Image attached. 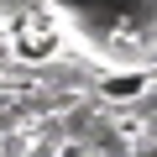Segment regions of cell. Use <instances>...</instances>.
Returning <instances> with one entry per match:
<instances>
[{
    "label": "cell",
    "instance_id": "6da1fadb",
    "mask_svg": "<svg viewBox=\"0 0 157 157\" xmlns=\"http://www.w3.org/2000/svg\"><path fill=\"white\" fill-rule=\"evenodd\" d=\"M136 84H141V78H121V84H115V78H110L105 89H110V100H131V89H136Z\"/></svg>",
    "mask_w": 157,
    "mask_h": 157
}]
</instances>
